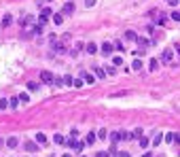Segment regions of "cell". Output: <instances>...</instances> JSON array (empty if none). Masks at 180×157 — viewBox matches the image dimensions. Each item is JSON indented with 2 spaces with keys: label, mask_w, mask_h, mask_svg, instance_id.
<instances>
[{
  "label": "cell",
  "mask_w": 180,
  "mask_h": 157,
  "mask_svg": "<svg viewBox=\"0 0 180 157\" xmlns=\"http://www.w3.org/2000/svg\"><path fill=\"white\" fill-rule=\"evenodd\" d=\"M53 72L51 70H40V83H45V85H53Z\"/></svg>",
  "instance_id": "obj_1"
},
{
  "label": "cell",
  "mask_w": 180,
  "mask_h": 157,
  "mask_svg": "<svg viewBox=\"0 0 180 157\" xmlns=\"http://www.w3.org/2000/svg\"><path fill=\"white\" fill-rule=\"evenodd\" d=\"M34 15H21V19H19V26L21 28H30L32 24H34Z\"/></svg>",
  "instance_id": "obj_2"
},
{
  "label": "cell",
  "mask_w": 180,
  "mask_h": 157,
  "mask_svg": "<svg viewBox=\"0 0 180 157\" xmlns=\"http://www.w3.org/2000/svg\"><path fill=\"white\" fill-rule=\"evenodd\" d=\"M172 59H174V49H163L161 51V62L172 64Z\"/></svg>",
  "instance_id": "obj_3"
},
{
  "label": "cell",
  "mask_w": 180,
  "mask_h": 157,
  "mask_svg": "<svg viewBox=\"0 0 180 157\" xmlns=\"http://www.w3.org/2000/svg\"><path fill=\"white\" fill-rule=\"evenodd\" d=\"M112 51H114V45L112 42H102V47H100V53H104V55H112Z\"/></svg>",
  "instance_id": "obj_4"
},
{
  "label": "cell",
  "mask_w": 180,
  "mask_h": 157,
  "mask_svg": "<svg viewBox=\"0 0 180 157\" xmlns=\"http://www.w3.org/2000/svg\"><path fill=\"white\" fill-rule=\"evenodd\" d=\"M81 79H83L87 85H93L95 83V74L93 72H85V70H83V72H81Z\"/></svg>",
  "instance_id": "obj_5"
},
{
  "label": "cell",
  "mask_w": 180,
  "mask_h": 157,
  "mask_svg": "<svg viewBox=\"0 0 180 157\" xmlns=\"http://www.w3.org/2000/svg\"><path fill=\"white\" fill-rule=\"evenodd\" d=\"M91 72L95 74V79H106V70L100 66H91Z\"/></svg>",
  "instance_id": "obj_6"
},
{
  "label": "cell",
  "mask_w": 180,
  "mask_h": 157,
  "mask_svg": "<svg viewBox=\"0 0 180 157\" xmlns=\"http://www.w3.org/2000/svg\"><path fill=\"white\" fill-rule=\"evenodd\" d=\"M72 13H74V2H66L62 7V15L66 17V15H72Z\"/></svg>",
  "instance_id": "obj_7"
},
{
  "label": "cell",
  "mask_w": 180,
  "mask_h": 157,
  "mask_svg": "<svg viewBox=\"0 0 180 157\" xmlns=\"http://www.w3.org/2000/svg\"><path fill=\"white\" fill-rule=\"evenodd\" d=\"M24 149L28 151V153H38V151H40L38 142H26V144H24Z\"/></svg>",
  "instance_id": "obj_8"
},
{
  "label": "cell",
  "mask_w": 180,
  "mask_h": 157,
  "mask_svg": "<svg viewBox=\"0 0 180 157\" xmlns=\"http://www.w3.org/2000/svg\"><path fill=\"white\" fill-rule=\"evenodd\" d=\"M85 51L89 53V55H93V53H97V51H100V47H97L95 42H85Z\"/></svg>",
  "instance_id": "obj_9"
},
{
  "label": "cell",
  "mask_w": 180,
  "mask_h": 157,
  "mask_svg": "<svg viewBox=\"0 0 180 157\" xmlns=\"http://www.w3.org/2000/svg\"><path fill=\"white\" fill-rule=\"evenodd\" d=\"M159 62H161L159 57H152V59H148V70H150V72H157V70H159Z\"/></svg>",
  "instance_id": "obj_10"
},
{
  "label": "cell",
  "mask_w": 180,
  "mask_h": 157,
  "mask_svg": "<svg viewBox=\"0 0 180 157\" xmlns=\"http://www.w3.org/2000/svg\"><path fill=\"white\" fill-rule=\"evenodd\" d=\"M11 24H13V15H9V13L4 15L2 19H0V26H2V28H9Z\"/></svg>",
  "instance_id": "obj_11"
},
{
  "label": "cell",
  "mask_w": 180,
  "mask_h": 157,
  "mask_svg": "<svg viewBox=\"0 0 180 157\" xmlns=\"http://www.w3.org/2000/svg\"><path fill=\"white\" fill-rule=\"evenodd\" d=\"M125 40H127V42H136V40H138V34H136L134 30H127V32H125Z\"/></svg>",
  "instance_id": "obj_12"
},
{
  "label": "cell",
  "mask_w": 180,
  "mask_h": 157,
  "mask_svg": "<svg viewBox=\"0 0 180 157\" xmlns=\"http://www.w3.org/2000/svg\"><path fill=\"white\" fill-rule=\"evenodd\" d=\"M136 42L140 45V49H146V47H150V45H152V42H150L148 38H144V36H138V40H136Z\"/></svg>",
  "instance_id": "obj_13"
},
{
  "label": "cell",
  "mask_w": 180,
  "mask_h": 157,
  "mask_svg": "<svg viewBox=\"0 0 180 157\" xmlns=\"http://www.w3.org/2000/svg\"><path fill=\"white\" fill-rule=\"evenodd\" d=\"M97 140V134H93V132H89L87 134V138H85V144H89V147H93V142Z\"/></svg>",
  "instance_id": "obj_14"
},
{
  "label": "cell",
  "mask_w": 180,
  "mask_h": 157,
  "mask_svg": "<svg viewBox=\"0 0 180 157\" xmlns=\"http://www.w3.org/2000/svg\"><path fill=\"white\" fill-rule=\"evenodd\" d=\"M87 147L85 142H81V140H74V147H72V151L74 153H83V149Z\"/></svg>",
  "instance_id": "obj_15"
},
{
  "label": "cell",
  "mask_w": 180,
  "mask_h": 157,
  "mask_svg": "<svg viewBox=\"0 0 180 157\" xmlns=\"http://www.w3.org/2000/svg\"><path fill=\"white\" fill-rule=\"evenodd\" d=\"M17 144H19L17 136H11V138H7V147H9V149H17Z\"/></svg>",
  "instance_id": "obj_16"
},
{
  "label": "cell",
  "mask_w": 180,
  "mask_h": 157,
  "mask_svg": "<svg viewBox=\"0 0 180 157\" xmlns=\"http://www.w3.org/2000/svg\"><path fill=\"white\" fill-rule=\"evenodd\" d=\"M40 17H45V19L53 17V9H51V7H45V9H40Z\"/></svg>",
  "instance_id": "obj_17"
},
{
  "label": "cell",
  "mask_w": 180,
  "mask_h": 157,
  "mask_svg": "<svg viewBox=\"0 0 180 157\" xmlns=\"http://www.w3.org/2000/svg\"><path fill=\"white\" fill-rule=\"evenodd\" d=\"M119 140H132V132H125V129H119Z\"/></svg>",
  "instance_id": "obj_18"
},
{
  "label": "cell",
  "mask_w": 180,
  "mask_h": 157,
  "mask_svg": "<svg viewBox=\"0 0 180 157\" xmlns=\"http://www.w3.org/2000/svg\"><path fill=\"white\" fill-rule=\"evenodd\" d=\"M132 70H136V72H138V70H142V59H140V57H134V62H132Z\"/></svg>",
  "instance_id": "obj_19"
},
{
  "label": "cell",
  "mask_w": 180,
  "mask_h": 157,
  "mask_svg": "<svg viewBox=\"0 0 180 157\" xmlns=\"http://www.w3.org/2000/svg\"><path fill=\"white\" fill-rule=\"evenodd\" d=\"M51 19H53V24H55V26H62V24H64V15H62V13H53Z\"/></svg>",
  "instance_id": "obj_20"
},
{
  "label": "cell",
  "mask_w": 180,
  "mask_h": 157,
  "mask_svg": "<svg viewBox=\"0 0 180 157\" xmlns=\"http://www.w3.org/2000/svg\"><path fill=\"white\" fill-rule=\"evenodd\" d=\"M83 49H85V42H76L72 49H70V53H72V55H76V53H79V51H83Z\"/></svg>",
  "instance_id": "obj_21"
},
{
  "label": "cell",
  "mask_w": 180,
  "mask_h": 157,
  "mask_svg": "<svg viewBox=\"0 0 180 157\" xmlns=\"http://www.w3.org/2000/svg\"><path fill=\"white\" fill-rule=\"evenodd\" d=\"M165 19H167V17H165V15H163V13L155 15V24H157V26H165Z\"/></svg>",
  "instance_id": "obj_22"
},
{
  "label": "cell",
  "mask_w": 180,
  "mask_h": 157,
  "mask_svg": "<svg viewBox=\"0 0 180 157\" xmlns=\"http://www.w3.org/2000/svg\"><path fill=\"white\" fill-rule=\"evenodd\" d=\"M138 144H140V149H148L150 142H148V138H146V136H140L138 138Z\"/></svg>",
  "instance_id": "obj_23"
},
{
  "label": "cell",
  "mask_w": 180,
  "mask_h": 157,
  "mask_svg": "<svg viewBox=\"0 0 180 157\" xmlns=\"http://www.w3.org/2000/svg\"><path fill=\"white\" fill-rule=\"evenodd\" d=\"M64 85H66V87H72L74 85V77L72 74H66V77H64Z\"/></svg>",
  "instance_id": "obj_24"
},
{
  "label": "cell",
  "mask_w": 180,
  "mask_h": 157,
  "mask_svg": "<svg viewBox=\"0 0 180 157\" xmlns=\"http://www.w3.org/2000/svg\"><path fill=\"white\" fill-rule=\"evenodd\" d=\"M53 51H55V53H66V51H68V47H66V45H62V42H57V45L53 47Z\"/></svg>",
  "instance_id": "obj_25"
},
{
  "label": "cell",
  "mask_w": 180,
  "mask_h": 157,
  "mask_svg": "<svg viewBox=\"0 0 180 157\" xmlns=\"http://www.w3.org/2000/svg\"><path fill=\"white\" fill-rule=\"evenodd\" d=\"M163 142V134L159 132V134H157V136L155 138H152V147H159V144Z\"/></svg>",
  "instance_id": "obj_26"
},
{
  "label": "cell",
  "mask_w": 180,
  "mask_h": 157,
  "mask_svg": "<svg viewBox=\"0 0 180 157\" xmlns=\"http://www.w3.org/2000/svg\"><path fill=\"white\" fill-rule=\"evenodd\" d=\"M53 142L55 144H66V138H64L62 134H55V136H53Z\"/></svg>",
  "instance_id": "obj_27"
},
{
  "label": "cell",
  "mask_w": 180,
  "mask_h": 157,
  "mask_svg": "<svg viewBox=\"0 0 180 157\" xmlns=\"http://www.w3.org/2000/svg\"><path fill=\"white\" fill-rule=\"evenodd\" d=\"M112 45H114V51H119V53H123V51H125V45H123V42H121V40H117V42H112Z\"/></svg>",
  "instance_id": "obj_28"
},
{
  "label": "cell",
  "mask_w": 180,
  "mask_h": 157,
  "mask_svg": "<svg viewBox=\"0 0 180 157\" xmlns=\"http://www.w3.org/2000/svg\"><path fill=\"white\" fill-rule=\"evenodd\" d=\"M112 66H117V68L123 66V57H121V55H114V57H112Z\"/></svg>",
  "instance_id": "obj_29"
},
{
  "label": "cell",
  "mask_w": 180,
  "mask_h": 157,
  "mask_svg": "<svg viewBox=\"0 0 180 157\" xmlns=\"http://www.w3.org/2000/svg\"><path fill=\"white\" fill-rule=\"evenodd\" d=\"M17 98H19V102H24V104H28V102H30V96L26 94V91H21V94L17 96Z\"/></svg>",
  "instance_id": "obj_30"
},
{
  "label": "cell",
  "mask_w": 180,
  "mask_h": 157,
  "mask_svg": "<svg viewBox=\"0 0 180 157\" xmlns=\"http://www.w3.org/2000/svg\"><path fill=\"white\" fill-rule=\"evenodd\" d=\"M36 142H38V144H47V136L38 132V134H36Z\"/></svg>",
  "instance_id": "obj_31"
},
{
  "label": "cell",
  "mask_w": 180,
  "mask_h": 157,
  "mask_svg": "<svg viewBox=\"0 0 180 157\" xmlns=\"http://www.w3.org/2000/svg\"><path fill=\"white\" fill-rule=\"evenodd\" d=\"M140 136H142V127H136L134 132H132V140H138Z\"/></svg>",
  "instance_id": "obj_32"
},
{
  "label": "cell",
  "mask_w": 180,
  "mask_h": 157,
  "mask_svg": "<svg viewBox=\"0 0 180 157\" xmlns=\"http://www.w3.org/2000/svg\"><path fill=\"white\" fill-rule=\"evenodd\" d=\"M104 70H106V77H108V74H110V77H112V74H117V66H106Z\"/></svg>",
  "instance_id": "obj_33"
},
{
  "label": "cell",
  "mask_w": 180,
  "mask_h": 157,
  "mask_svg": "<svg viewBox=\"0 0 180 157\" xmlns=\"http://www.w3.org/2000/svg\"><path fill=\"white\" fill-rule=\"evenodd\" d=\"M19 106V98H11L9 100V108H17Z\"/></svg>",
  "instance_id": "obj_34"
},
{
  "label": "cell",
  "mask_w": 180,
  "mask_h": 157,
  "mask_svg": "<svg viewBox=\"0 0 180 157\" xmlns=\"http://www.w3.org/2000/svg\"><path fill=\"white\" fill-rule=\"evenodd\" d=\"M117 151H119L117 149V142H112L110 147H108V155H117Z\"/></svg>",
  "instance_id": "obj_35"
},
{
  "label": "cell",
  "mask_w": 180,
  "mask_h": 157,
  "mask_svg": "<svg viewBox=\"0 0 180 157\" xmlns=\"http://www.w3.org/2000/svg\"><path fill=\"white\" fill-rule=\"evenodd\" d=\"M28 89L30 91H36L38 89V83H36V81H28Z\"/></svg>",
  "instance_id": "obj_36"
},
{
  "label": "cell",
  "mask_w": 180,
  "mask_h": 157,
  "mask_svg": "<svg viewBox=\"0 0 180 157\" xmlns=\"http://www.w3.org/2000/svg\"><path fill=\"white\" fill-rule=\"evenodd\" d=\"M4 108H9V100L7 98H0V111H4Z\"/></svg>",
  "instance_id": "obj_37"
},
{
  "label": "cell",
  "mask_w": 180,
  "mask_h": 157,
  "mask_svg": "<svg viewBox=\"0 0 180 157\" xmlns=\"http://www.w3.org/2000/svg\"><path fill=\"white\" fill-rule=\"evenodd\" d=\"M97 138H100V140H106V138H108V132H106V129H100V132H97Z\"/></svg>",
  "instance_id": "obj_38"
},
{
  "label": "cell",
  "mask_w": 180,
  "mask_h": 157,
  "mask_svg": "<svg viewBox=\"0 0 180 157\" xmlns=\"http://www.w3.org/2000/svg\"><path fill=\"white\" fill-rule=\"evenodd\" d=\"M53 85H57V87H62V85H64V77H55V79H53Z\"/></svg>",
  "instance_id": "obj_39"
},
{
  "label": "cell",
  "mask_w": 180,
  "mask_h": 157,
  "mask_svg": "<svg viewBox=\"0 0 180 157\" xmlns=\"http://www.w3.org/2000/svg\"><path fill=\"white\" fill-rule=\"evenodd\" d=\"M163 140H165V142H174V134H172V132L165 134V136H163Z\"/></svg>",
  "instance_id": "obj_40"
},
{
  "label": "cell",
  "mask_w": 180,
  "mask_h": 157,
  "mask_svg": "<svg viewBox=\"0 0 180 157\" xmlns=\"http://www.w3.org/2000/svg\"><path fill=\"white\" fill-rule=\"evenodd\" d=\"M110 140L112 142H119V132H110Z\"/></svg>",
  "instance_id": "obj_41"
},
{
  "label": "cell",
  "mask_w": 180,
  "mask_h": 157,
  "mask_svg": "<svg viewBox=\"0 0 180 157\" xmlns=\"http://www.w3.org/2000/svg\"><path fill=\"white\" fill-rule=\"evenodd\" d=\"M172 19H174V21H180V9H178V11H174V13H172Z\"/></svg>",
  "instance_id": "obj_42"
},
{
  "label": "cell",
  "mask_w": 180,
  "mask_h": 157,
  "mask_svg": "<svg viewBox=\"0 0 180 157\" xmlns=\"http://www.w3.org/2000/svg\"><path fill=\"white\" fill-rule=\"evenodd\" d=\"M83 83H85V81H81V79H74V85H72V87H76V89H79V87H83Z\"/></svg>",
  "instance_id": "obj_43"
},
{
  "label": "cell",
  "mask_w": 180,
  "mask_h": 157,
  "mask_svg": "<svg viewBox=\"0 0 180 157\" xmlns=\"http://www.w3.org/2000/svg\"><path fill=\"white\" fill-rule=\"evenodd\" d=\"M117 157H132L127 151H117Z\"/></svg>",
  "instance_id": "obj_44"
},
{
  "label": "cell",
  "mask_w": 180,
  "mask_h": 157,
  "mask_svg": "<svg viewBox=\"0 0 180 157\" xmlns=\"http://www.w3.org/2000/svg\"><path fill=\"white\" fill-rule=\"evenodd\" d=\"M95 157H110V155H108V151H97Z\"/></svg>",
  "instance_id": "obj_45"
},
{
  "label": "cell",
  "mask_w": 180,
  "mask_h": 157,
  "mask_svg": "<svg viewBox=\"0 0 180 157\" xmlns=\"http://www.w3.org/2000/svg\"><path fill=\"white\" fill-rule=\"evenodd\" d=\"M85 7H87V9H91V7H95V0H85Z\"/></svg>",
  "instance_id": "obj_46"
},
{
  "label": "cell",
  "mask_w": 180,
  "mask_h": 157,
  "mask_svg": "<svg viewBox=\"0 0 180 157\" xmlns=\"http://www.w3.org/2000/svg\"><path fill=\"white\" fill-rule=\"evenodd\" d=\"M165 2L170 4V7H178V4H180V0H165Z\"/></svg>",
  "instance_id": "obj_47"
},
{
  "label": "cell",
  "mask_w": 180,
  "mask_h": 157,
  "mask_svg": "<svg viewBox=\"0 0 180 157\" xmlns=\"http://www.w3.org/2000/svg\"><path fill=\"white\" fill-rule=\"evenodd\" d=\"M79 136V129H70V138H76Z\"/></svg>",
  "instance_id": "obj_48"
},
{
  "label": "cell",
  "mask_w": 180,
  "mask_h": 157,
  "mask_svg": "<svg viewBox=\"0 0 180 157\" xmlns=\"http://www.w3.org/2000/svg\"><path fill=\"white\" fill-rule=\"evenodd\" d=\"M174 142H176V144H180V134H174Z\"/></svg>",
  "instance_id": "obj_49"
},
{
  "label": "cell",
  "mask_w": 180,
  "mask_h": 157,
  "mask_svg": "<svg viewBox=\"0 0 180 157\" xmlns=\"http://www.w3.org/2000/svg\"><path fill=\"white\" fill-rule=\"evenodd\" d=\"M172 49H174V51H176V53H178V55H180V45H178V42H176V45H174V47H172Z\"/></svg>",
  "instance_id": "obj_50"
},
{
  "label": "cell",
  "mask_w": 180,
  "mask_h": 157,
  "mask_svg": "<svg viewBox=\"0 0 180 157\" xmlns=\"http://www.w3.org/2000/svg\"><path fill=\"white\" fill-rule=\"evenodd\" d=\"M142 157H152V153H144V155H142Z\"/></svg>",
  "instance_id": "obj_51"
},
{
  "label": "cell",
  "mask_w": 180,
  "mask_h": 157,
  "mask_svg": "<svg viewBox=\"0 0 180 157\" xmlns=\"http://www.w3.org/2000/svg\"><path fill=\"white\" fill-rule=\"evenodd\" d=\"M62 157H72V155H70V153H66V155H62Z\"/></svg>",
  "instance_id": "obj_52"
},
{
  "label": "cell",
  "mask_w": 180,
  "mask_h": 157,
  "mask_svg": "<svg viewBox=\"0 0 180 157\" xmlns=\"http://www.w3.org/2000/svg\"><path fill=\"white\" fill-rule=\"evenodd\" d=\"M45 2H53V0H45Z\"/></svg>",
  "instance_id": "obj_53"
},
{
  "label": "cell",
  "mask_w": 180,
  "mask_h": 157,
  "mask_svg": "<svg viewBox=\"0 0 180 157\" xmlns=\"http://www.w3.org/2000/svg\"><path fill=\"white\" fill-rule=\"evenodd\" d=\"M110 157H117V155H110Z\"/></svg>",
  "instance_id": "obj_54"
}]
</instances>
